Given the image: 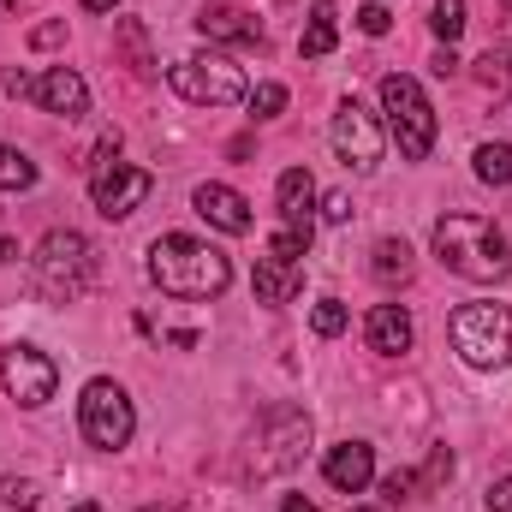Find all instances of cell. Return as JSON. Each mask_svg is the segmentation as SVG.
Instances as JSON below:
<instances>
[{"mask_svg":"<svg viewBox=\"0 0 512 512\" xmlns=\"http://www.w3.org/2000/svg\"><path fill=\"white\" fill-rule=\"evenodd\" d=\"M149 280H155L167 298L197 304V298H221V292L233 286V262L215 251V245L191 239V233H161V239L149 245Z\"/></svg>","mask_w":512,"mask_h":512,"instance_id":"obj_1","label":"cell"},{"mask_svg":"<svg viewBox=\"0 0 512 512\" xmlns=\"http://www.w3.org/2000/svg\"><path fill=\"white\" fill-rule=\"evenodd\" d=\"M435 256H441V268H453L459 280H477V286H495L512 274V245L489 215H441Z\"/></svg>","mask_w":512,"mask_h":512,"instance_id":"obj_2","label":"cell"},{"mask_svg":"<svg viewBox=\"0 0 512 512\" xmlns=\"http://www.w3.org/2000/svg\"><path fill=\"white\" fill-rule=\"evenodd\" d=\"M96 280V251L84 233H48L36 245V292L48 304H78Z\"/></svg>","mask_w":512,"mask_h":512,"instance_id":"obj_3","label":"cell"},{"mask_svg":"<svg viewBox=\"0 0 512 512\" xmlns=\"http://www.w3.org/2000/svg\"><path fill=\"white\" fill-rule=\"evenodd\" d=\"M453 352L471 370H507L512 364V310L507 304H465V310H453Z\"/></svg>","mask_w":512,"mask_h":512,"instance_id":"obj_4","label":"cell"},{"mask_svg":"<svg viewBox=\"0 0 512 512\" xmlns=\"http://www.w3.org/2000/svg\"><path fill=\"white\" fill-rule=\"evenodd\" d=\"M382 114H387V131H393V143H399L405 161H423L435 149V108L417 90V78L387 72L382 78Z\"/></svg>","mask_w":512,"mask_h":512,"instance_id":"obj_5","label":"cell"},{"mask_svg":"<svg viewBox=\"0 0 512 512\" xmlns=\"http://www.w3.org/2000/svg\"><path fill=\"white\" fill-rule=\"evenodd\" d=\"M167 84L191 102V108H239L251 90H245V72L227 60V54H191L167 72Z\"/></svg>","mask_w":512,"mask_h":512,"instance_id":"obj_6","label":"cell"},{"mask_svg":"<svg viewBox=\"0 0 512 512\" xmlns=\"http://www.w3.org/2000/svg\"><path fill=\"white\" fill-rule=\"evenodd\" d=\"M78 429H84V441H90L96 453H120L131 441V429H137V411H131L126 387L108 382V376L84 387V399H78Z\"/></svg>","mask_w":512,"mask_h":512,"instance_id":"obj_7","label":"cell"},{"mask_svg":"<svg viewBox=\"0 0 512 512\" xmlns=\"http://www.w3.org/2000/svg\"><path fill=\"white\" fill-rule=\"evenodd\" d=\"M0 382H6V393H12L24 411H36V405H48V399H54L60 370H54V358H48L42 346L18 340V346H6V352H0Z\"/></svg>","mask_w":512,"mask_h":512,"instance_id":"obj_8","label":"cell"},{"mask_svg":"<svg viewBox=\"0 0 512 512\" xmlns=\"http://www.w3.org/2000/svg\"><path fill=\"white\" fill-rule=\"evenodd\" d=\"M328 137H334V155H340L352 173H376V161H382V126H376V114H370L364 102H340Z\"/></svg>","mask_w":512,"mask_h":512,"instance_id":"obj_9","label":"cell"},{"mask_svg":"<svg viewBox=\"0 0 512 512\" xmlns=\"http://www.w3.org/2000/svg\"><path fill=\"white\" fill-rule=\"evenodd\" d=\"M149 191H155V179H149L143 167H126V161H108V167L90 173V197H96V209H102L108 221H126L131 209H143Z\"/></svg>","mask_w":512,"mask_h":512,"instance_id":"obj_10","label":"cell"},{"mask_svg":"<svg viewBox=\"0 0 512 512\" xmlns=\"http://www.w3.org/2000/svg\"><path fill=\"white\" fill-rule=\"evenodd\" d=\"M304 447H310V417L304 411H268V435H262L256 471H286V465H298Z\"/></svg>","mask_w":512,"mask_h":512,"instance_id":"obj_11","label":"cell"},{"mask_svg":"<svg viewBox=\"0 0 512 512\" xmlns=\"http://www.w3.org/2000/svg\"><path fill=\"white\" fill-rule=\"evenodd\" d=\"M30 102H42V114H60V120H84L90 114V84L72 72V66H48L30 90Z\"/></svg>","mask_w":512,"mask_h":512,"instance_id":"obj_12","label":"cell"},{"mask_svg":"<svg viewBox=\"0 0 512 512\" xmlns=\"http://www.w3.org/2000/svg\"><path fill=\"white\" fill-rule=\"evenodd\" d=\"M322 477H328L340 495H364L370 477H376V453H370V441H340V447H328Z\"/></svg>","mask_w":512,"mask_h":512,"instance_id":"obj_13","label":"cell"},{"mask_svg":"<svg viewBox=\"0 0 512 512\" xmlns=\"http://www.w3.org/2000/svg\"><path fill=\"white\" fill-rule=\"evenodd\" d=\"M274 203H280V221L286 227L316 233V179H310V167H286L280 185H274Z\"/></svg>","mask_w":512,"mask_h":512,"instance_id":"obj_14","label":"cell"},{"mask_svg":"<svg viewBox=\"0 0 512 512\" xmlns=\"http://www.w3.org/2000/svg\"><path fill=\"white\" fill-rule=\"evenodd\" d=\"M191 203H197V215H203L209 227H221V233H233V239L251 233V203H245L233 185H197Z\"/></svg>","mask_w":512,"mask_h":512,"instance_id":"obj_15","label":"cell"},{"mask_svg":"<svg viewBox=\"0 0 512 512\" xmlns=\"http://www.w3.org/2000/svg\"><path fill=\"white\" fill-rule=\"evenodd\" d=\"M364 340H370V352H382V358L411 352V340H417L411 310H405V304H376V310H370V322H364Z\"/></svg>","mask_w":512,"mask_h":512,"instance_id":"obj_16","label":"cell"},{"mask_svg":"<svg viewBox=\"0 0 512 512\" xmlns=\"http://www.w3.org/2000/svg\"><path fill=\"white\" fill-rule=\"evenodd\" d=\"M197 30L209 36V42H262V18L245 12V6H203V18H197Z\"/></svg>","mask_w":512,"mask_h":512,"instance_id":"obj_17","label":"cell"},{"mask_svg":"<svg viewBox=\"0 0 512 512\" xmlns=\"http://www.w3.org/2000/svg\"><path fill=\"white\" fill-rule=\"evenodd\" d=\"M304 286V262H280V256H256V298L262 304H292V292Z\"/></svg>","mask_w":512,"mask_h":512,"instance_id":"obj_18","label":"cell"},{"mask_svg":"<svg viewBox=\"0 0 512 512\" xmlns=\"http://www.w3.org/2000/svg\"><path fill=\"white\" fill-rule=\"evenodd\" d=\"M334 42H340V6L334 0H316L310 6V24L298 36V54L304 60H322V54H334Z\"/></svg>","mask_w":512,"mask_h":512,"instance_id":"obj_19","label":"cell"},{"mask_svg":"<svg viewBox=\"0 0 512 512\" xmlns=\"http://www.w3.org/2000/svg\"><path fill=\"white\" fill-rule=\"evenodd\" d=\"M477 179L483 185H512V143H483L477 149Z\"/></svg>","mask_w":512,"mask_h":512,"instance_id":"obj_20","label":"cell"},{"mask_svg":"<svg viewBox=\"0 0 512 512\" xmlns=\"http://www.w3.org/2000/svg\"><path fill=\"white\" fill-rule=\"evenodd\" d=\"M429 30L453 48V42L465 36V0H435V6H429Z\"/></svg>","mask_w":512,"mask_h":512,"instance_id":"obj_21","label":"cell"},{"mask_svg":"<svg viewBox=\"0 0 512 512\" xmlns=\"http://www.w3.org/2000/svg\"><path fill=\"white\" fill-rule=\"evenodd\" d=\"M30 185H36V161L0 143V191H30Z\"/></svg>","mask_w":512,"mask_h":512,"instance_id":"obj_22","label":"cell"},{"mask_svg":"<svg viewBox=\"0 0 512 512\" xmlns=\"http://www.w3.org/2000/svg\"><path fill=\"white\" fill-rule=\"evenodd\" d=\"M370 268H376V280H405V274H411V245H405V239H382Z\"/></svg>","mask_w":512,"mask_h":512,"instance_id":"obj_23","label":"cell"},{"mask_svg":"<svg viewBox=\"0 0 512 512\" xmlns=\"http://www.w3.org/2000/svg\"><path fill=\"white\" fill-rule=\"evenodd\" d=\"M120 42H126V60L137 78H155V54H149V42H143V24L137 18H120Z\"/></svg>","mask_w":512,"mask_h":512,"instance_id":"obj_24","label":"cell"},{"mask_svg":"<svg viewBox=\"0 0 512 512\" xmlns=\"http://www.w3.org/2000/svg\"><path fill=\"white\" fill-rule=\"evenodd\" d=\"M310 328H316L322 340L346 334V304H340V298H322V304H316V316H310Z\"/></svg>","mask_w":512,"mask_h":512,"instance_id":"obj_25","label":"cell"},{"mask_svg":"<svg viewBox=\"0 0 512 512\" xmlns=\"http://www.w3.org/2000/svg\"><path fill=\"white\" fill-rule=\"evenodd\" d=\"M245 102H251V114H256V120H274V114L286 108V84H256V90L245 96Z\"/></svg>","mask_w":512,"mask_h":512,"instance_id":"obj_26","label":"cell"},{"mask_svg":"<svg viewBox=\"0 0 512 512\" xmlns=\"http://www.w3.org/2000/svg\"><path fill=\"white\" fill-rule=\"evenodd\" d=\"M477 78H483L489 90H501V84H512V54H495V48H489V54L477 60Z\"/></svg>","mask_w":512,"mask_h":512,"instance_id":"obj_27","label":"cell"},{"mask_svg":"<svg viewBox=\"0 0 512 512\" xmlns=\"http://www.w3.org/2000/svg\"><path fill=\"white\" fill-rule=\"evenodd\" d=\"M0 501H6V507H18V512H30L42 495H36V483H24V477H6V483H0Z\"/></svg>","mask_w":512,"mask_h":512,"instance_id":"obj_28","label":"cell"},{"mask_svg":"<svg viewBox=\"0 0 512 512\" xmlns=\"http://www.w3.org/2000/svg\"><path fill=\"white\" fill-rule=\"evenodd\" d=\"M387 24H393V18H387V0H370V6L358 12V30H364V36H387Z\"/></svg>","mask_w":512,"mask_h":512,"instance_id":"obj_29","label":"cell"},{"mask_svg":"<svg viewBox=\"0 0 512 512\" xmlns=\"http://www.w3.org/2000/svg\"><path fill=\"white\" fill-rule=\"evenodd\" d=\"M66 42V18H54V24H36L30 30V48H60Z\"/></svg>","mask_w":512,"mask_h":512,"instance_id":"obj_30","label":"cell"},{"mask_svg":"<svg viewBox=\"0 0 512 512\" xmlns=\"http://www.w3.org/2000/svg\"><path fill=\"white\" fill-rule=\"evenodd\" d=\"M322 215H328L334 227H346V221H352V197H346V191H328V197H322Z\"/></svg>","mask_w":512,"mask_h":512,"instance_id":"obj_31","label":"cell"},{"mask_svg":"<svg viewBox=\"0 0 512 512\" xmlns=\"http://www.w3.org/2000/svg\"><path fill=\"white\" fill-rule=\"evenodd\" d=\"M411 489H417V471H393V477H382V495H387V501H405Z\"/></svg>","mask_w":512,"mask_h":512,"instance_id":"obj_32","label":"cell"},{"mask_svg":"<svg viewBox=\"0 0 512 512\" xmlns=\"http://www.w3.org/2000/svg\"><path fill=\"white\" fill-rule=\"evenodd\" d=\"M489 512H512V477H501V483L489 489Z\"/></svg>","mask_w":512,"mask_h":512,"instance_id":"obj_33","label":"cell"},{"mask_svg":"<svg viewBox=\"0 0 512 512\" xmlns=\"http://www.w3.org/2000/svg\"><path fill=\"white\" fill-rule=\"evenodd\" d=\"M429 66H435V78H453V72H459V54H453V48H441Z\"/></svg>","mask_w":512,"mask_h":512,"instance_id":"obj_34","label":"cell"},{"mask_svg":"<svg viewBox=\"0 0 512 512\" xmlns=\"http://www.w3.org/2000/svg\"><path fill=\"white\" fill-rule=\"evenodd\" d=\"M280 512H316V501H304V495H286V501H280Z\"/></svg>","mask_w":512,"mask_h":512,"instance_id":"obj_35","label":"cell"},{"mask_svg":"<svg viewBox=\"0 0 512 512\" xmlns=\"http://www.w3.org/2000/svg\"><path fill=\"white\" fill-rule=\"evenodd\" d=\"M120 0H84V12H114Z\"/></svg>","mask_w":512,"mask_h":512,"instance_id":"obj_36","label":"cell"},{"mask_svg":"<svg viewBox=\"0 0 512 512\" xmlns=\"http://www.w3.org/2000/svg\"><path fill=\"white\" fill-rule=\"evenodd\" d=\"M72 512H102V507H96V501H84V507H72Z\"/></svg>","mask_w":512,"mask_h":512,"instance_id":"obj_37","label":"cell"},{"mask_svg":"<svg viewBox=\"0 0 512 512\" xmlns=\"http://www.w3.org/2000/svg\"><path fill=\"white\" fill-rule=\"evenodd\" d=\"M0 6H6V12H18V6H24V0H0Z\"/></svg>","mask_w":512,"mask_h":512,"instance_id":"obj_38","label":"cell"},{"mask_svg":"<svg viewBox=\"0 0 512 512\" xmlns=\"http://www.w3.org/2000/svg\"><path fill=\"white\" fill-rule=\"evenodd\" d=\"M143 512H179V507H143Z\"/></svg>","mask_w":512,"mask_h":512,"instance_id":"obj_39","label":"cell"},{"mask_svg":"<svg viewBox=\"0 0 512 512\" xmlns=\"http://www.w3.org/2000/svg\"><path fill=\"white\" fill-rule=\"evenodd\" d=\"M352 512H382V507H352Z\"/></svg>","mask_w":512,"mask_h":512,"instance_id":"obj_40","label":"cell"},{"mask_svg":"<svg viewBox=\"0 0 512 512\" xmlns=\"http://www.w3.org/2000/svg\"><path fill=\"white\" fill-rule=\"evenodd\" d=\"M507 108H512V102H507Z\"/></svg>","mask_w":512,"mask_h":512,"instance_id":"obj_41","label":"cell"}]
</instances>
